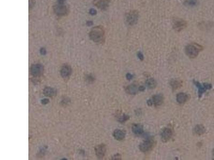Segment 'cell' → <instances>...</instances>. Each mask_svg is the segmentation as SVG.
<instances>
[{
    "label": "cell",
    "instance_id": "cell-23",
    "mask_svg": "<svg viewBox=\"0 0 214 160\" xmlns=\"http://www.w3.org/2000/svg\"><path fill=\"white\" fill-rule=\"evenodd\" d=\"M196 4V0H188L185 2V5L188 6H193Z\"/></svg>",
    "mask_w": 214,
    "mask_h": 160
},
{
    "label": "cell",
    "instance_id": "cell-24",
    "mask_svg": "<svg viewBox=\"0 0 214 160\" xmlns=\"http://www.w3.org/2000/svg\"><path fill=\"white\" fill-rule=\"evenodd\" d=\"M112 159H113V160H121V155L119 154H116L112 157Z\"/></svg>",
    "mask_w": 214,
    "mask_h": 160
},
{
    "label": "cell",
    "instance_id": "cell-12",
    "mask_svg": "<svg viewBox=\"0 0 214 160\" xmlns=\"http://www.w3.org/2000/svg\"><path fill=\"white\" fill-rule=\"evenodd\" d=\"M96 155L98 159H102L105 155L106 152V145L104 144L97 145L95 148Z\"/></svg>",
    "mask_w": 214,
    "mask_h": 160
},
{
    "label": "cell",
    "instance_id": "cell-18",
    "mask_svg": "<svg viewBox=\"0 0 214 160\" xmlns=\"http://www.w3.org/2000/svg\"><path fill=\"white\" fill-rule=\"evenodd\" d=\"M170 85H171L172 90L175 91L181 87L183 85V82L180 80H178L173 79L170 81Z\"/></svg>",
    "mask_w": 214,
    "mask_h": 160
},
{
    "label": "cell",
    "instance_id": "cell-19",
    "mask_svg": "<svg viewBox=\"0 0 214 160\" xmlns=\"http://www.w3.org/2000/svg\"><path fill=\"white\" fill-rule=\"evenodd\" d=\"M194 133H196L197 135L201 136L203 135L205 133V127L202 124H198L196 125V127L194 128Z\"/></svg>",
    "mask_w": 214,
    "mask_h": 160
},
{
    "label": "cell",
    "instance_id": "cell-16",
    "mask_svg": "<svg viewBox=\"0 0 214 160\" xmlns=\"http://www.w3.org/2000/svg\"><path fill=\"white\" fill-rule=\"evenodd\" d=\"M125 91L128 94H130L131 95H134L137 94V92H138L139 88L137 87V85L135 84H132L127 87L125 89Z\"/></svg>",
    "mask_w": 214,
    "mask_h": 160
},
{
    "label": "cell",
    "instance_id": "cell-2",
    "mask_svg": "<svg viewBox=\"0 0 214 160\" xmlns=\"http://www.w3.org/2000/svg\"><path fill=\"white\" fill-rule=\"evenodd\" d=\"M203 50V47L196 43H191L186 46L185 54L190 58L194 59L198 56L199 53Z\"/></svg>",
    "mask_w": 214,
    "mask_h": 160
},
{
    "label": "cell",
    "instance_id": "cell-30",
    "mask_svg": "<svg viewBox=\"0 0 214 160\" xmlns=\"http://www.w3.org/2000/svg\"><path fill=\"white\" fill-rule=\"evenodd\" d=\"M213 154H214V150H213Z\"/></svg>",
    "mask_w": 214,
    "mask_h": 160
},
{
    "label": "cell",
    "instance_id": "cell-5",
    "mask_svg": "<svg viewBox=\"0 0 214 160\" xmlns=\"http://www.w3.org/2000/svg\"><path fill=\"white\" fill-rule=\"evenodd\" d=\"M155 141L152 138H148L139 145V149L143 153L150 151L154 147Z\"/></svg>",
    "mask_w": 214,
    "mask_h": 160
},
{
    "label": "cell",
    "instance_id": "cell-4",
    "mask_svg": "<svg viewBox=\"0 0 214 160\" xmlns=\"http://www.w3.org/2000/svg\"><path fill=\"white\" fill-rule=\"evenodd\" d=\"M172 23L173 29L177 32H180L181 30H184L187 26V21L178 17L173 18Z\"/></svg>",
    "mask_w": 214,
    "mask_h": 160
},
{
    "label": "cell",
    "instance_id": "cell-26",
    "mask_svg": "<svg viewBox=\"0 0 214 160\" xmlns=\"http://www.w3.org/2000/svg\"><path fill=\"white\" fill-rule=\"evenodd\" d=\"M126 78H127V79L128 80H132V79H133V76L131 74H130V73H127V75H126Z\"/></svg>",
    "mask_w": 214,
    "mask_h": 160
},
{
    "label": "cell",
    "instance_id": "cell-1",
    "mask_svg": "<svg viewBox=\"0 0 214 160\" xmlns=\"http://www.w3.org/2000/svg\"><path fill=\"white\" fill-rule=\"evenodd\" d=\"M90 39L93 42L101 44L105 41V30L102 26L93 27L89 33Z\"/></svg>",
    "mask_w": 214,
    "mask_h": 160
},
{
    "label": "cell",
    "instance_id": "cell-20",
    "mask_svg": "<svg viewBox=\"0 0 214 160\" xmlns=\"http://www.w3.org/2000/svg\"><path fill=\"white\" fill-rule=\"evenodd\" d=\"M146 85L149 89H153L156 88L157 85V82L154 79L151 78L148 79L146 81Z\"/></svg>",
    "mask_w": 214,
    "mask_h": 160
},
{
    "label": "cell",
    "instance_id": "cell-21",
    "mask_svg": "<svg viewBox=\"0 0 214 160\" xmlns=\"http://www.w3.org/2000/svg\"><path fill=\"white\" fill-rule=\"evenodd\" d=\"M43 94L46 96L47 97H53L55 95L56 91L54 89L51 87H46L43 90Z\"/></svg>",
    "mask_w": 214,
    "mask_h": 160
},
{
    "label": "cell",
    "instance_id": "cell-8",
    "mask_svg": "<svg viewBox=\"0 0 214 160\" xmlns=\"http://www.w3.org/2000/svg\"><path fill=\"white\" fill-rule=\"evenodd\" d=\"M44 70V67L41 64H34L31 67L30 71L32 75L38 76L42 74Z\"/></svg>",
    "mask_w": 214,
    "mask_h": 160
},
{
    "label": "cell",
    "instance_id": "cell-28",
    "mask_svg": "<svg viewBox=\"0 0 214 160\" xmlns=\"http://www.w3.org/2000/svg\"><path fill=\"white\" fill-rule=\"evenodd\" d=\"M145 89H146V88L144 86L141 85V86H140L139 87V91H144Z\"/></svg>",
    "mask_w": 214,
    "mask_h": 160
},
{
    "label": "cell",
    "instance_id": "cell-7",
    "mask_svg": "<svg viewBox=\"0 0 214 160\" xmlns=\"http://www.w3.org/2000/svg\"><path fill=\"white\" fill-rule=\"evenodd\" d=\"M54 12L58 16H63L66 15L68 13V7L62 3H60L58 4H56L54 6Z\"/></svg>",
    "mask_w": 214,
    "mask_h": 160
},
{
    "label": "cell",
    "instance_id": "cell-17",
    "mask_svg": "<svg viewBox=\"0 0 214 160\" xmlns=\"http://www.w3.org/2000/svg\"><path fill=\"white\" fill-rule=\"evenodd\" d=\"M113 136L116 140L121 141L125 138V133L122 130L116 129L114 131Z\"/></svg>",
    "mask_w": 214,
    "mask_h": 160
},
{
    "label": "cell",
    "instance_id": "cell-14",
    "mask_svg": "<svg viewBox=\"0 0 214 160\" xmlns=\"http://www.w3.org/2000/svg\"><path fill=\"white\" fill-rule=\"evenodd\" d=\"M190 99V96L183 92L179 93L176 96L177 101L180 104H183Z\"/></svg>",
    "mask_w": 214,
    "mask_h": 160
},
{
    "label": "cell",
    "instance_id": "cell-25",
    "mask_svg": "<svg viewBox=\"0 0 214 160\" xmlns=\"http://www.w3.org/2000/svg\"><path fill=\"white\" fill-rule=\"evenodd\" d=\"M137 55H138V57L139 58L140 60H141V61L144 60V55H143V54H142L141 52H139L138 53V54H137Z\"/></svg>",
    "mask_w": 214,
    "mask_h": 160
},
{
    "label": "cell",
    "instance_id": "cell-27",
    "mask_svg": "<svg viewBox=\"0 0 214 160\" xmlns=\"http://www.w3.org/2000/svg\"><path fill=\"white\" fill-rule=\"evenodd\" d=\"M41 102H42V104H44V105H45V104H48V103L49 102V100L47 99H44L42 100Z\"/></svg>",
    "mask_w": 214,
    "mask_h": 160
},
{
    "label": "cell",
    "instance_id": "cell-11",
    "mask_svg": "<svg viewBox=\"0 0 214 160\" xmlns=\"http://www.w3.org/2000/svg\"><path fill=\"white\" fill-rule=\"evenodd\" d=\"M161 139L163 142H168L172 137V130L168 128H164L161 134Z\"/></svg>",
    "mask_w": 214,
    "mask_h": 160
},
{
    "label": "cell",
    "instance_id": "cell-10",
    "mask_svg": "<svg viewBox=\"0 0 214 160\" xmlns=\"http://www.w3.org/2000/svg\"><path fill=\"white\" fill-rule=\"evenodd\" d=\"M60 73V75L64 79H68L72 73L71 67L68 64H64L61 68Z\"/></svg>",
    "mask_w": 214,
    "mask_h": 160
},
{
    "label": "cell",
    "instance_id": "cell-6",
    "mask_svg": "<svg viewBox=\"0 0 214 160\" xmlns=\"http://www.w3.org/2000/svg\"><path fill=\"white\" fill-rule=\"evenodd\" d=\"M193 83L198 89V96L200 98L202 97V94L206 91L210 90L212 88V85L207 83H204L203 85H201L199 82L196 81V80H193Z\"/></svg>",
    "mask_w": 214,
    "mask_h": 160
},
{
    "label": "cell",
    "instance_id": "cell-13",
    "mask_svg": "<svg viewBox=\"0 0 214 160\" xmlns=\"http://www.w3.org/2000/svg\"><path fill=\"white\" fill-rule=\"evenodd\" d=\"M151 99L153 103V105H154V106L156 107L160 106L163 104L164 97L162 94H157L153 96Z\"/></svg>",
    "mask_w": 214,
    "mask_h": 160
},
{
    "label": "cell",
    "instance_id": "cell-29",
    "mask_svg": "<svg viewBox=\"0 0 214 160\" xmlns=\"http://www.w3.org/2000/svg\"><path fill=\"white\" fill-rule=\"evenodd\" d=\"M147 104H148V106H151L153 105V103H152V102H151V99L147 100Z\"/></svg>",
    "mask_w": 214,
    "mask_h": 160
},
{
    "label": "cell",
    "instance_id": "cell-22",
    "mask_svg": "<svg viewBox=\"0 0 214 160\" xmlns=\"http://www.w3.org/2000/svg\"><path fill=\"white\" fill-rule=\"evenodd\" d=\"M129 118H130V116L129 115L123 114V115H121L118 118V121H119L120 123H123L127 121Z\"/></svg>",
    "mask_w": 214,
    "mask_h": 160
},
{
    "label": "cell",
    "instance_id": "cell-3",
    "mask_svg": "<svg viewBox=\"0 0 214 160\" xmlns=\"http://www.w3.org/2000/svg\"><path fill=\"white\" fill-rule=\"evenodd\" d=\"M127 24L131 26H134L138 23L139 19V12L137 10H131L125 16Z\"/></svg>",
    "mask_w": 214,
    "mask_h": 160
},
{
    "label": "cell",
    "instance_id": "cell-9",
    "mask_svg": "<svg viewBox=\"0 0 214 160\" xmlns=\"http://www.w3.org/2000/svg\"><path fill=\"white\" fill-rule=\"evenodd\" d=\"M111 0H93L94 6L101 10H106L108 8Z\"/></svg>",
    "mask_w": 214,
    "mask_h": 160
},
{
    "label": "cell",
    "instance_id": "cell-15",
    "mask_svg": "<svg viewBox=\"0 0 214 160\" xmlns=\"http://www.w3.org/2000/svg\"><path fill=\"white\" fill-rule=\"evenodd\" d=\"M132 130L133 133L136 135H141L144 133L143 126L140 124H134L132 127Z\"/></svg>",
    "mask_w": 214,
    "mask_h": 160
}]
</instances>
